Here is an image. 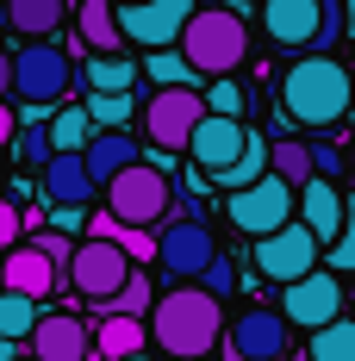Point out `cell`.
<instances>
[{
  "instance_id": "6da1fadb",
  "label": "cell",
  "mask_w": 355,
  "mask_h": 361,
  "mask_svg": "<svg viewBox=\"0 0 355 361\" xmlns=\"http://www.w3.org/2000/svg\"><path fill=\"white\" fill-rule=\"evenodd\" d=\"M218 336H224V318H218V299L200 287V281H193V287H169L150 305V343H162L169 361L212 355Z\"/></svg>"
},
{
  "instance_id": "7a4b0ae2",
  "label": "cell",
  "mask_w": 355,
  "mask_h": 361,
  "mask_svg": "<svg viewBox=\"0 0 355 361\" xmlns=\"http://www.w3.org/2000/svg\"><path fill=\"white\" fill-rule=\"evenodd\" d=\"M349 87H355V75L337 56H299L281 75V112L306 131H324V125L349 118Z\"/></svg>"
},
{
  "instance_id": "3957f363",
  "label": "cell",
  "mask_w": 355,
  "mask_h": 361,
  "mask_svg": "<svg viewBox=\"0 0 355 361\" xmlns=\"http://www.w3.org/2000/svg\"><path fill=\"white\" fill-rule=\"evenodd\" d=\"M181 56L206 75H237L249 56V25L231 6H193V19L181 25Z\"/></svg>"
},
{
  "instance_id": "277c9868",
  "label": "cell",
  "mask_w": 355,
  "mask_h": 361,
  "mask_svg": "<svg viewBox=\"0 0 355 361\" xmlns=\"http://www.w3.org/2000/svg\"><path fill=\"white\" fill-rule=\"evenodd\" d=\"M100 193H107V212L119 218V224H162V218L175 212V180H169L162 162H131V169H119Z\"/></svg>"
},
{
  "instance_id": "5b68a950",
  "label": "cell",
  "mask_w": 355,
  "mask_h": 361,
  "mask_svg": "<svg viewBox=\"0 0 355 361\" xmlns=\"http://www.w3.org/2000/svg\"><path fill=\"white\" fill-rule=\"evenodd\" d=\"M293 212H299V187L281 180L275 169L255 175L249 187H231V193H224V218H231L243 237H268V231H281Z\"/></svg>"
},
{
  "instance_id": "8992f818",
  "label": "cell",
  "mask_w": 355,
  "mask_h": 361,
  "mask_svg": "<svg viewBox=\"0 0 355 361\" xmlns=\"http://www.w3.org/2000/svg\"><path fill=\"white\" fill-rule=\"evenodd\" d=\"M337 25H343L337 0H262V32L281 50H318L337 37Z\"/></svg>"
},
{
  "instance_id": "52a82bcc",
  "label": "cell",
  "mask_w": 355,
  "mask_h": 361,
  "mask_svg": "<svg viewBox=\"0 0 355 361\" xmlns=\"http://www.w3.org/2000/svg\"><path fill=\"white\" fill-rule=\"evenodd\" d=\"M287 355H293L287 312L249 305V312H237V324H224V361H287Z\"/></svg>"
},
{
  "instance_id": "ba28073f",
  "label": "cell",
  "mask_w": 355,
  "mask_h": 361,
  "mask_svg": "<svg viewBox=\"0 0 355 361\" xmlns=\"http://www.w3.org/2000/svg\"><path fill=\"white\" fill-rule=\"evenodd\" d=\"M206 118V94L200 87H156L150 100H143V131H150V144L156 149H187L193 137V125Z\"/></svg>"
},
{
  "instance_id": "9c48e42d",
  "label": "cell",
  "mask_w": 355,
  "mask_h": 361,
  "mask_svg": "<svg viewBox=\"0 0 355 361\" xmlns=\"http://www.w3.org/2000/svg\"><path fill=\"white\" fill-rule=\"evenodd\" d=\"M131 281V255L119 250L112 237H88V243H75V262H69V287L81 299H94V305H107L112 293Z\"/></svg>"
},
{
  "instance_id": "30bf717a",
  "label": "cell",
  "mask_w": 355,
  "mask_h": 361,
  "mask_svg": "<svg viewBox=\"0 0 355 361\" xmlns=\"http://www.w3.org/2000/svg\"><path fill=\"white\" fill-rule=\"evenodd\" d=\"M13 94H19L25 106H50V100H63V94H69V50H56V44L32 37V44L13 56Z\"/></svg>"
},
{
  "instance_id": "8fae6325",
  "label": "cell",
  "mask_w": 355,
  "mask_h": 361,
  "mask_svg": "<svg viewBox=\"0 0 355 361\" xmlns=\"http://www.w3.org/2000/svg\"><path fill=\"white\" fill-rule=\"evenodd\" d=\"M169 231H156V268L169 274V281H200V268L218 255L212 243V231L200 224L193 212H181V218H162Z\"/></svg>"
},
{
  "instance_id": "7c38bea8",
  "label": "cell",
  "mask_w": 355,
  "mask_h": 361,
  "mask_svg": "<svg viewBox=\"0 0 355 361\" xmlns=\"http://www.w3.org/2000/svg\"><path fill=\"white\" fill-rule=\"evenodd\" d=\"M255 268L268 274V281H299V274H312L318 268V237L299 224V218H287L281 231H268V237H255Z\"/></svg>"
},
{
  "instance_id": "4fadbf2b",
  "label": "cell",
  "mask_w": 355,
  "mask_h": 361,
  "mask_svg": "<svg viewBox=\"0 0 355 361\" xmlns=\"http://www.w3.org/2000/svg\"><path fill=\"white\" fill-rule=\"evenodd\" d=\"M200 0H125L119 6V32L143 44V50H162V44H181V25L193 19Z\"/></svg>"
},
{
  "instance_id": "5bb4252c",
  "label": "cell",
  "mask_w": 355,
  "mask_h": 361,
  "mask_svg": "<svg viewBox=\"0 0 355 361\" xmlns=\"http://www.w3.org/2000/svg\"><path fill=\"white\" fill-rule=\"evenodd\" d=\"M281 312H287V324H293V330H318V324H330V318H343V281H337V268H330V274L312 268V274L287 281Z\"/></svg>"
},
{
  "instance_id": "9a60e30c",
  "label": "cell",
  "mask_w": 355,
  "mask_h": 361,
  "mask_svg": "<svg viewBox=\"0 0 355 361\" xmlns=\"http://www.w3.org/2000/svg\"><path fill=\"white\" fill-rule=\"evenodd\" d=\"M249 144V131H243V118H224V112H206L200 125H193V137H187V156H193V169L212 180L218 169H231L237 156H243Z\"/></svg>"
},
{
  "instance_id": "2e32d148",
  "label": "cell",
  "mask_w": 355,
  "mask_h": 361,
  "mask_svg": "<svg viewBox=\"0 0 355 361\" xmlns=\"http://www.w3.org/2000/svg\"><path fill=\"white\" fill-rule=\"evenodd\" d=\"M25 343H32L37 361H88L94 355V324H81L75 312H50V318L32 324Z\"/></svg>"
},
{
  "instance_id": "e0dca14e",
  "label": "cell",
  "mask_w": 355,
  "mask_h": 361,
  "mask_svg": "<svg viewBox=\"0 0 355 361\" xmlns=\"http://www.w3.org/2000/svg\"><path fill=\"white\" fill-rule=\"evenodd\" d=\"M0 281H6L13 293H32V299H50V293L63 287L56 262H50V255L37 250L32 237H25V243H13V250L0 255Z\"/></svg>"
},
{
  "instance_id": "ac0fdd59",
  "label": "cell",
  "mask_w": 355,
  "mask_h": 361,
  "mask_svg": "<svg viewBox=\"0 0 355 361\" xmlns=\"http://www.w3.org/2000/svg\"><path fill=\"white\" fill-rule=\"evenodd\" d=\"M94 175H88V156L81 149H56L44 162V200L50 206H94Z\"/></svg>"
},
{
  "instance_id": "d6986e66",
  "label": "cell",
  "mask_w": 355,
  "mask_h": 361,
  "mask_svg": "<svg viewBox=\"0 0 355 361\" xmlns=\"http://www.w3.org/2000/svg\"><path fill=\"white\" fill-rule=\"evenodd\" d=\"M299 224H306L318 243H330V237L343 231V193H337L330 175H312L306 187H299Z\"/></svg>"
},
{
  "instance_id": "ffe728a7",
  "label": "cell",
  "mask_w": 355,
  "mask_h": 361,
  "mask_svg": "<svg viewBox=\"0 0 355 361\" xmlns=\"http://www.w3.org/2000/svg\"><path fill=\"white\" fill-rule=\"evenodd\" d=\"M81 156H88V175H94V187H107V180L119 175V169H131V162H143L138 137H131L125 125H119V131H94Z\"/></svg>"
},
{
  "instance_id": "44dd1931",
  "label": "cell",
  "mask_w": 355,
  "mask_h": 361,
  "mask_svg": "<svg viewBox=\"0 0 355 361\" xmlns=\"http://www.w3.org/2000/svg\"><path fill=\"white\" fill-rule=\"evenodd\" d=\"M75 37L81 50H119V6L112 0H75Z\"/></svg>"
},
{
  "instance_id": "7402d4cb",
  "label": "cell",
  "mask_w": 355,
  "mask_h": 361,
  "mask_svg": "<svg viewBox=\"0 0 355 361\" xmlns=\"http://www.w3.org/2000/svg\"><path fill=\"white\" fill-rule=\"evenodd\" d=\"M138 69H143V63L119 56V50H88V63H81V81H88V94H131Z\"/></svg>"
},
{
  "instance_id": "603a6c76",
  "label": "cell",
  "mask_w": 355,
  "mask_h": 361,
  "mask_svg": "<svg viewBox=\"0 0 355 361\" xmlns=\"http://www.w3.org/2000/svg\"><path fill=\"white\" fill-rule=\"evenodd\" d=\"M6 6V25L19 37H50L63 19H69V6L75 0H0Z\"/></svg>"
},
{
  "instance_id": "cb8c5ba5",
  "label": "cell",
  "mask_w": 355,
  "mask_h": 361,
  "mask_svg": "<svg viewBox=\"0 0 355 361\" xmlns=\"http://www.w3.org/2000/svg\"><path fill=\"white\" fill-rule=\"evenodd\" d=\"M143 343H150V318H131V312H107V324H94V349H100L107 361L138 355Z\"/></svg>"
},
{
  "instance_id": "d4e9b609",
  "label": "cell",
  "mask_w": 355,
  "mask_h": 361,
  "mask_svg": "<svg viewBox=\"0 0 355 361\" xmlns=\"http://www.w3.org/2000/svg\"><path fill=\"white\" fill-rule=\"evenodd\" d=\"M143 75H150L156 87H200V69L181 56V44H162V50H150V56H143Z\"/></svg>"
},
{
  "instance_id": "484cf974",
  "label": "cell",
  "mask_w": 355,
  "mask_h": 361,
  "mask_svg": "<svg viewBox=\"0 0 355 361\" xmlns=\"http://www.w3.org/2000/svg\"><path fill=\"white\" fill-rule=\"evenodd\" d=\"M306 355H312V361H355V324H349V318L318 324V330H312V343H306Z\"/></svg>"
},
{
  "instance_id": "4316f807",
  "label": "cell",
  "mask_w": 355,
  "mask_h": 361,
  "mask_svg": "<svg viewBox=\"0 0 355 361\" xmlns=\"http://www.w3.org/2000/svg\"><path fill=\"white\" fill-rule=\"evenodd\" d=\"M268 169H275L281 180H293V187H306V180L318 175V169H312V144H299V137L268 144Z\"/></svg>"
},
{
  "instance_id": "83f0119b",
  "label": "cell",
  "mask_w": 355,
  "mask_h": 361,
  "mask_svg": "<svg viewBox=\"0 0 355 361\" xmlns=\"http://www.w3.org/2000/svg\"><path fill=\"white\" fill-rule=\"evenodd\" d=\"M255 175H268V144H262V137L249 131L243 156H237L231 169H218V175H212V187H224V193H231V187H249V180H255Z\"/></svg>"
},
{
  "instance_id": "f1b7e54d",
  "label": "cell",
  "mask_w": 355,
  "mask_h": 361,
  "mask_svg": "<svg viewBox=\"0 0 355 361\" xmlns=\"http://www.w3.org/2000/svg\"><path fill=\"white\" fill-rule=\"evenodd\" d=\"M94 131H100V125H94V112H88V106H63L56 118H50V144H56V149H88Z\"/></svg>"
},
{
  "instance_id": "f546056e",
  "label": "cell",
  "mask_w": 355,
  "mask_h": 361,
  "mask_svg": "<svg viewBox=\"0 0 355 361\" xmlns=\"http://www.w3.org/2000/svg\"><path fill=\"white\" fill-rule=\"evenodd\" d=\"M32 324H37V299L32 293H13V287H0V336H32Z\"/></svg>"
},
{
  "instance_id": "4dcf8cb0",
  "label": "cell",
  "mask_w": 355,
  "mask_h": 361,
  "mask_svg": "<svg viewBox=\"0 0 355 361\" xmlns=\"http://www.w3.org/2000/svg\"><path fill=\"white\" fill-rule=\"evenodd\" d=\"M150 305H156V287L143 281L138 268H131V281H125V287L107 299V312H131V318H150Z\"/></svg>"
},
{
  "instance_id": "1f68e13d",
  "label": "cell",
  "mask_w": 355,
  "mask_h": 361,
  "mask_svg": "<svg viewBox=\"0 0 355 361\" xmlns=\"http://www.w3.org/2000/svg\"><path fill=\"white\" fill-rule=\"evenodd\" d=\"M330 268L355 274V200H343V231L330 237Z\"/></svg>"
},
{
  "instance_id": "d6a6232c",
  "label": "cell",
  "mask_w": 355,
  "mask_h": 361,
  "mask_svg": "<svg viewBox=\"0 0 355 361\" xmlns=\"http://www.w3.org/2000/svg\"><path fill=\"white\" fill-rule=\"evenodd\" d=\"M32 243H37L44 255H50V262H56V274H63V287H69V262H75V243H69V231H56V224L44 231V224H37V231H32Z\"/></svg>"
},
{
  "instance_id": "836d02e7",
  "label": "cell",
  "mask_w": 355,
  "mask_h": 361,
  "mask_svg": "<svg viewBox=\"0 0 355 361\" xmlns=\"http://www.w3.org/2000/svg\"><path fill=\"white\" fill-rule=\"evenodd\" d=\"M206 112H224V118H243V87L231 75H212L206 81Z\"/></svg>"
},
{
  "instance_id": "e575fe53",
  "label": "cell",
  "mask_w": 355,
  "mask_h": 361,
  "mask_svg": "<svg viewBox=\"0 0 355 361\" xmlns=\"http://www.w3.org/2000/svg\"><path fill=\"white\" fill-rule=\"evenodd\" d=\"M88 112H94L100 131H119L131 118V94H88Z\"/></svg>"
},
{
  "instance_id": "d590c367",
  "label": "cell",
  "mask_w": 355,
  "mask_h": 361,
  "mask_svg": "<svg viewBox=\"0 0 355 361\" xmlns=\"http://www.w3.org/2000/svg\"><path fill=\"white\" fill-rule=\"evenodd\" d=\"M13 156H19V162H37V169H44V162L56 156V144H50V125H25V131L13 137Z\"/></svg>"
},
{
  "instance_id": "8d00e7d4",
  "label": "cell",
  "mask_w": 355,
  "mask_h": 361,
  "mask_svg": "<svg viewBox=\"0 0 355 361\" xmlns=\"http://www.w3.org/2000/svg\"><path fill=\"white\" fill-rule=\"evenodd\" d=\"M112 243L131 255V262H156V237H150V224H119Z\"/></svg>"
},
{
  "instance_id": "74e56055",
  "label": "cell",
  "mask_w": 355,
  "mask_h": 361,
  "mask_svg": "<svg viewBox=\"0 0 355 361\" xmlns=\"http://www.w3.org/2000/svg\"><path fill=\"white\" fill-rule=\"evenodd\" d=\"M200 287L212 293V299H231V293H237V268H231L224 255H212V262L200 268Z\"/></svg>"
},
{
  "instance_id": "f35d334b",
  "label": "cell",
  "mask_w": 355,
  "mask_h": 361,
  "mask_svg": "<svg viewBox=\"0 0 355 361\" xmlns=\"http://www.w3.org/2000/svg\"><path fill=\"white\" fill-rule=\"evenodd\" d=\"M19 231H25V212H19L13 200H0V255L19 243Z\"/></svg>"
},
{
  "instance_id": "ab89813d",
  "label": "cell",
  "mask_w": 355,
  "mask_h": 361,
  "mask_svg": "<svg viewBox=\"0 0 355 361\" xmlns=\"http://www.w3.org/2000/svg\"><path fill=\"white\" fill-rule=\"evenodd\" d=\"M81 212H88V206H50V224L75 237V231H88V218H81Z\"/></svg>"
},
{
  "instance_id": "60d3db41",
  "label": "cell",
  "mask_w": 355,
  "mask_h": 361,
  "mask_svg": "<svg viewBox=\"0 0 355 361\" xmlns=\"http://www.w3.org/2000/svg\"><path fill=\"white\" fill-rule=\"evenodd\" d=\"M312 169H318V175H330V180H337V175H343V156H337V149H330V144H312Z\"/></svg>"
},
{
  "instance_id": "b9f144b4",
  "label": "cell",
  "mask_w": 355,
  "mask_h": 361,
  "mask_svg": "<svg viewBox=\"0 0 355 361\" xmlns=\"http://www.w3.org/2000/svg\"><path fill=\"white\" fill-rule=\"evenodd\" d=\"M88 231H94V237H112V231H119V218H112V212H94V218H88Z\"/></svg>"
},
{
  "instance_id": "7bdbcfd3",
  "label": "cell",
  "mask_w": 355,
  "mask_h": 361,
  "mask_svg": "<svg viewBox=\"0 0 355 361\" xmlns=\"http://www.w3.org/2000/svg\"><path fill=\"white\" fill-rule=\"evenodd\" d=\"M6 94H13V56L0 50V100H6Z\"/></svg>"
},
{
  "instance_id": "ee69618b",
  "label": "cell",
  "mask_w": 355,
  "mask_h": 361,
  "mask_svg": "<svg viewBox=\"0 0 355 361\" xmlns=\"http://www.w3.org/2000/svg\"><path fill=\"white\" fill-rule=\"evenodd\" d=\"M19 355V343H13V336H0V361H13Z\"/></svg>"
},
{
  "instance_id": "f6af8a7d",
  "label": "cell",
  "mask_w": 355,
  "mask_h": 361,
  "mask_svg": "<svg viewBox=\"0 0 355 361\" xmlns=\"http://www.w3.org/2000/svg\"><path fill=\"white\" fill-rule=\"evenodd\" d=\"M119 361H156V355H150V349H138V355H119Z\"/></svg>"
},
{
  "instance_id": "bcb514c9",
  "label": "cell",
  "mask_w": 355,
  "mask_h": 361,
  "mask_svg": "<svg viewBox=\"0 0 355 361\" xmlns=\"http://www.w3.org/2000/svg\"><path fill=\"white\" fill-rule=\"evenodd\" d=\"M6 131H13V118H6V112H0V137H6Z\"/></svg>"
},
{
  "instance_id": "7dc6e473",
  "label": "cell",
  "mask_w": 355,
  "mask_h": 361,
  "mask_svg": "<svg viewBox=\"0 0 355 361\" xmlns=\"http://www.w3.org/2000/svg\"><path fill=\"white\" fill-rule=\"evenodd\" d=\"M349 125H355V87H349Z\"/></svg>"
},
{
  "instance_id": "c3c4849f",
  "label": "cell",
  "mask_w": 355,
  "mask_h": 361,
  "mask_svg": "<svg viewBox=\"0 0 355 361\" xmlns=\"http://www.w3.org/2000/svg\"><path fill=\"white\" fill-rule=\"evenodd\" d=\"M287 361H312V355H306V349H299V355H287Z\"/></svg>"
},
{
  "instance_id": "681fc988",
  "label": "cell",
  "mask_w": 355,
  "mask_h": 361,
  "mask_svg": "<svg viewBox=\"0 0 355 361\" xmlns=\"http://www.w3.org/2000/svg\"><path fill=\"white\" fill-rule=\"evenodd\" d=\"M13 361H19V355H13ZM32 361H37V355H32Z\"/></svg>"
}]
</instances>
